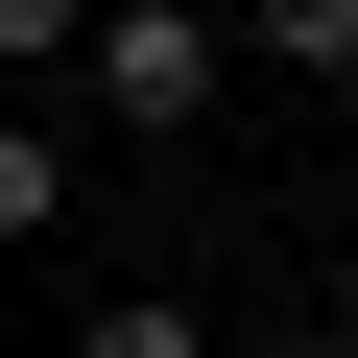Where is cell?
Listing matches in <instances>:
<instances>
[{
  "label": "cell",
  "mask_w": 358,
  "mask_h": 358,
  "mask_svg": "<svg viewBox=\"0 0 358 358\" xmlns=\"http://www.w3.org/2000/svg\"><path fill=\"white\" fill-rule=\"evenodd\" d=\"M215 0H96V24H72V96H96V143H192L215 120Z\"/></svg>",
  "instance_id": "6da1fadb"
},
{
  "label": "cell",
  "mask_w": 358,
  "mask_h": 358,
  "mask_svg": "<svg viewBox=\"0 0 358 358\" xmlns=\"http://www.w3.org/2000/svg\"><path fill=\"white\" fill-rule=\"evenodd\" d=\"M239 48H263L287 96H358V0H239Z\"/></svg>",
  "instance_id": "7a4b0ae2"
},
{
  "label": "cell",
  "mask_w": 358,
  "mask_h": 358,
  "mask_svg": "<svg viewBox=\"0 0 358 358\" xmlns=\"http://www.w3.org/2000/svg\"><path fill=\"white\" fill-rule=\"evenodd\" d=\"M48 215H72V120H48V96H0V239H48Z\"/></svg>",
  "instance_id": "3957f363"
},
{
  "label": "cell",
  "mask_w": 358,
  "mask_h": 358,
  "mask_svg": "<svg viewBox=\"0 0 358 358\" xmlns=\"http://www.w3.org/2000/svg\"><path fill=\"white\" fill-rule=\"evenodd\" d=\"M72 358H215V310H167V287H120V310H96Z\"/></svg>",
  "instance_id": "277c9868"
},
{
  "label": "cell",
  "mask_w": 358,
  "mask_h": 358,
  "mask_svg": "<svg viewBox=\"0 0 358 358\" xmlns=\"http://www.w3.org/2000/svg\"><path fill=\"white\" fill-rule=\"evenodd\" d=\"M72 24H96V0H0V72H72Z\"/></svg>",
  "instance_id": "5b68a950"
},
{
  "label": "cell",
  "mask_w": 358,
  "mask_h": 358,
  "mask_svg": "<svg viewBox=\"0 0 358 358\" xmlns=\"http://www.w3.org/2000/svg\"><path fill=\"white\" fill-rule=\"evenodd\" d=\"M334 334H358V263H334Z\"/></svg>",
  "instance_id": "8992f818"
},
{
  "label": "cell",
  "mask_w": 358,
  "mask_h": 358,
  "mask_svg": "<svg viewBox=\"0 0 358 358\" xmlns=\"http://www.w3.org/2000/svg\"><path fill=\"white\" fill-rule=\"evenodd\" d=\"M334 358H358V334H334Z\"/></svg>",
  "instance_id": "52a82bcc"
}]
</instances>
